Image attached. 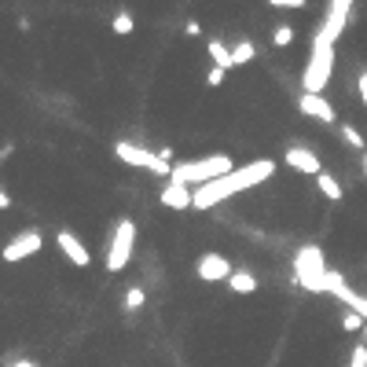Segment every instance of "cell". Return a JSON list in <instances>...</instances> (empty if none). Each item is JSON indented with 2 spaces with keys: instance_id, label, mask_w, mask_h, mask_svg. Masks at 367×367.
Masks as SVG:
<instances>
[{
  "instance_id": "obj_3",
  "label": "cell",
  "mask_w": 367,
  "mask_h": 367,
  "mask_svg": "<svg viewBox=\"0 0 367 367\" xmlns=\"http://www.w3.org/2000/svg\"><path fill=\"white\" fill-rule=\"evenodd\" d=\"M331 70H334V45H327L323 37L312 33V52H309V62H305V74H301V84H305L309 96H323L331 81Z\"/></svg>"
},
{
  "instance_id": "obj_5",
  "label": "cell",
  "mask_w": 367,
  "mask_h": 367,
  "mask_svg": "<svg viewBox=\"0 0 367 367\" xmlns=\"http://www.w3.org/2000/svg\"><path fill=\"white\" fill-rule=\"evenodd\" d=\"M349 11H353V0H334V4H327V15H323L316 37H323L327 45H338V37L345 33V23H349Z\"/></svg>"
},
{
  "instance_id": "obj_17",
  "label": "cell",
  "mask_w": 367,
  "mask_h": 367,
  "mask_svg": "<svg viewBox=\"0 0 367 367\" xmlns=\"http://www.w3.org/2000/svg\"><path fill=\"white\" fill-rule=\"evenodd\" d=\"M133 26H136V18L128 15V11H118V15H114V23H111V30H114L118 37H125V33H133Z\"/></svg>"
},
{
  "instance_id": "obj_6",
  "label": "cell",
  "mask_w": 367,
  "mask_h": 367,
  "mask_svg": "<svg viewBox=\"0 0 367 367\" xmlns=\"http://www.w3.org/2000/svg\"><path fill=\"white\" fill-rule=\"evenodd\" d=\"M195 272H199L202 283H228V279L235 275L231 261H228L224 253H217V250H206L199 261H195Z\"/></svg>"
},
{
  "instance_id": "obj_26",
  "label": "cell",
  "mask_w": 367,
  "mask_h": 367,
  "mask_svg": "<svg viewBox=\"0 0 367 367\" xmlns=\"http://www.w3.org/2000/svg\"><path fill=\"white\" fill-rule=\"evenodd\" d=\"M184 33H187V37H199V33H202V26H199V23H195V18H191V23H187V26H184Z\"/></svg>"
},
{
  "instance_id": "obj_23",
  "label": "cell",
  "mask_w": 367,
  "mask_h": 367,
  "mask_svg": "<svg viewBox=\"0 0 367 367\" xmlns=\"http://www.w3.org/2000/svg\"><path fill=\"white\" fill-rule=\"evenodd\" d=\"M272 8H283V11H301L305 0H272Z\"/></svg>"
},
{
  "instance_id": "obj_7",
  "label": "cell",
  "mask_w": 367,
  "mask_h": 367,
  "mask_svg": "<svg viewBox=\"0 0 367 367\" xmlns=\"http://www.w3.org/2000/svg\"><path fill=\"white\" fill-rule=\"evenodd\" d=\"M40 246H45V235H40L37 228H26L23 235H15V239L4 246V261L15 265V261H26V257H33Z\"/></svg>"
},
{
  "instance_id": "obj_18",
  "label": "cell",
  "mask_w": 367,
  "mask_h": 367,
  "mask_svg": "<svg viewBox=\"0 0 367 367\" xmlns=\"http://www.w3.org/2000/svg\"><path fill=\"white\" fill-rule=\"evenodd\" d=\"M231 59H235V67H246V62L253 59V45L250 40H239V45L231 48Z\"/></svg>"
},
{
  "instance_id": "obj_16",
  "label": "cell",
  "mask_w": 367,
  "mask_h": 367,
  "mask_svg": "<svg viewBox=\"0 0 367 367\" xmlns=\"http://www.w3.org/2000/svg\"><path fill=\"white\" fill-rule=\"evenodd\" d=\"M272 45H275V48H290V45H294V26H287V23L275 26V30H272Z\"/></svg>"
},
{
  "instance_id": "obj_4",
  "label": "cell",
  "mask_w": 367,
  "mask_h": 367,
  "mask_svg": "<svg viewBox=\"0 0 367 367\" xmlns=\"http://www.w3.org/2000/svg\"><path fill=\"white\" fill-rule=\"evenodd\" d=\"M133 246H136V224L121 217L111 231V243H106V272H121L133 261Z\"/></svg>"
},
{
  "instance_id": "obj_22",
  "label": "cell",
  "mask_w": 367,
  "mask_h": 367,
  "mask_svg": "<svg viewBox=\"0 0 367 367\" xmlns=\"http://www.w3.org/2000/svg\"><path fill=\"white\" fill-rule=\"evenodd\" d=\"M349 367H367V345L360 341L356 349H353V356H349Z\"/></svg>"
},
{
  "instance_id": "obj_28",
  "label": "cell",
  "mask_w": 367,
  "mask_h": 367,
  "mask_svg": "<svg viewBox=\"0 0 367 367\" xmlns=\"http://www.w3.org/2000/svg\"><path fill=\"white\" fill-rule=\"evenodd\" d=\"M363 172H367V150H363Z\"/></svg>"
},
{
  "instance_id": "obj_29",
  "label": "cell",
  "mask_w": 367,
  "mask_h": 367,
  "mask_svg": "<svg viewBox=\"0 0 367 367\" xmlns=\"http://www.w3.org/2000/svg\"><path fill=\"white\" fill-rule=\"evenodd\" d=\"M363 345H367V327H363Z\"/></svg>"
},
{
  "instance_id": "obj_1",
  "label": "cell",
  "mask_w": 367,
  "mask_h": 367,
  "mask_svg": "<svg viewBox=\"0 0 367 367\" xmlns=\"http://www.w3.org/2000/svg\"><path fill=\"white\" fill-rule=\"evenodd\" d=\"M235 172V162L231 155H206V158H195V162H180V165H172V184H184L191 191H199L213 180H221V177H231Z\"/></svg>"
},
{
  "instance_id": "obj_21",
  "label": "cell",
  "mask_w": 367,
  "mask_h": 367,
  "mask_svg": "<svg viewBox=\"0 0 367 367\" xmlns=\"http://www.w3.org/2000/svg\"><path fill=\"white\" fill-rule=\"evenodd\" d=\"M341 327H345V331H363V327H367V319H363V316H356V312L349 309V312L341 316Z\"/></svg>"
},
{
  "instance_id": "obj_14",
  "label": "cell",
  "mask_w": 367,
  "mask_h": 367,
  "mask_svg": "<svg viewBox=\"0 0 367 367\" xmlns=\"http://www.w3.org/2000/svg\"><path fill=\"white\" fill-rule=\"evenodd\" d=\"M316 187L323 191V199H331V202L341 199V184L331 177V172H319V177H316Z\"/></svg>"
},
{
  "instance_id": "obj_9",
  "label": "cell",
  "mask_w": 367,
  "mask_h": 367,
  "mask_svg": "<svg viewBox=\"0 0 367 367\" xmlns=\"http://www.w3.org/2000/svg\"><path fill=\"white\" fill-rule=\"evenodd\" d=\"M283 162H287L294 172H309V177H319V172H323V165H319V158H316V150H312V147H301V143L287 147Z\"/></svg>"
},
{
  "instance_id": "obj_19",
  "label": "cell",
  "mask_w": 367,
  "mask_h": 367,
  "mask_svg": "<svg viewBox=\"0 0 367 367\" xmlns=\"http://www.w3.org/2000/svg\"><path fill=\"white\" fill-rule=\"evenodd\" d=\"M143 301H147V294H143L140 287H128V290H125V309L136 312V309H143Z\"/></svg>"
},
{
  "instance_id": "obj_24",
  "label": "cell",
  "mask_w": 367,
  "mask_h": 367,
  "mask_svg": "<svg viewBox=\"0 0 367 367\" xmlns=\"http://www.w3.org/2000/svg\"><path fill=\"white\" fill-rule=\"evenodd\" d=\"M224 74H228V70H221V67H213V70L206 74V84H209V89H217V84H224Z\"/></svg>"
},
{
  "instance_id": "obj_27",
  "label": "cell",
  "mask_w": 367,
  "mask_h": 367,
  "mask_svg": "<svg viewBox=\"0 0 367 367\" xmlns=\"http://www.w3.org/2000/svg\"><path fill=\"white\" fill-rule=\"evenodd\" d=\"M15 367H37V363H33V360H18Z\"/></svg>"
},
{
  "instance_id": "obj_13",
  "label": "cell",
  "mask_w": 367,
  "mask_h": 367,
  "mask_svg": "<svg viewBox=\"0 0 367 367\" xmlns=\"http://www.w3.org/2000/svg\"><path fill=\"white\" fill-rule=\"evenodd\" d=\"M206 52H209V59H213V67H221V70H231V67H235V59H231V48L224 45L221 37H213L209 45H206Z\"/></svg>"
},
{
  "instance_id": "obj_20",
  "label": "cell",
  "mask_w": 367,
  "mask_h": 367,
  "mask_svg": "<svg viewBox=\"0 0 367 367\" xmlns=\"http://www.w3.org/2000/svg\"><path fill=\"white\" fill-rule=\"evenodd\" d=\"M341 140L349 143V147H356V150H367V143H363V136L356 133L353 125H341Z\"/></svg>"
},
{
  "instance_id": "obj_12",
  "label": "cell",
  "mask_w": 367,
  "mask_h": 367,
  "mask_svg": "<svg viewBox=\"0 0 367 367\" xmlns=\"http://www.w3.org/2000/svg\"><path fill=\"white\" fill-rule=\"evenodd\" d=\"M297 111L305 114V118H316V121H323V125H331L334 121V106L323 99V96H301V103H297Z\"/></svg>"
},
{
  "instance_id": "obj_25",
  "label": "cell",
  "mask_w": 367,
  "mask_h": 367,
  "mask_svg": "<svg viewBox=\"0 0 367 367\" xmlns=\"http://www.w3.org/2000/svg\"><path fill=\"white\" fill-rule=\"evenodd\" d=\"M356 89H360V99H363V106H367V70L356 77Z\"/></svg>"
},
{
  "instance_id": "obj_8",
  "label": "cell",
  "mask_w": 367,
  "mask_h": 367,
  "mask_svg": "<svg viewBox=\"0 0 367 367\" xmlns=\"http://www.w3.org/2000/svg\"><path fill=\"white\" fill-rule=\"evenodd\" d=\"M114 155H118L125 165H133V169H155V162H158L155 150H147V147H140V143H128V140H118V143H114Z\"/></svg>"
},
{
  "instance_id": "obj_10",
  "label": "cell",
  "mask_w": 367,
  "mask_h": 367,
  "mask_svg": "<svg viewBox=\"0 0 367 367\" xmlns=\"http://www.w3.org/2000/svg\"><path fill=\"white\" fill-rule=\"evenodd\" d=\"M158 199H162V206H165V209H177V213L195 209V191L184 187V184H172V180L158 191Z\"/></svg>"
},
{
  "instance_id": "obj_15",
  "label": "cell",
  "mask_w": 367,
  "mask_h": 367,
  "mask_svg": "<svg viewBox=\"0 0 367 367\" xmlns=\"http://www.w3.org/2000/svg\"><path fill=\"white\" fill-rule=\"evenodd\" d=\"M228 287H231L235 294H253V290H257V279H253L250 272H235V275L228 279Z\"/></svg>"
},
{
  "instance_id": "obj_2",
  "label": "cell",
  "mask_w": 367,
  "mask_h": 367,
  "mask_svg": "<svg viewBox=\"0 0 367 367\" xmlns=\"http://www.w3.org/2000/svg\"><path fill=\"white\" fill-rule=\"evenodd\" d=\"M327 261H323V250L319 246H301L294 253V283L305 287L309 294H327Z\"/></svg>"
},
{
  "instance_id": "obj_11",
  "label": "cell",
  "mask_w": 367,
  "mask_h": 367,
  "mask_svg": "<svg viewBox=\"0 0 367 367\" xmlns=\"http://www.w3.org/2000/svg\"><path fill=\"white\" fill-rule=\"evenodd\" d=\"M55 243H59V250L67 253V257H70V261H74L77 268H89V265H92V253L84 250V243L77 239L74 231H67V228H62V231L55 235Z\"/></svg>"
}]
</instances>
